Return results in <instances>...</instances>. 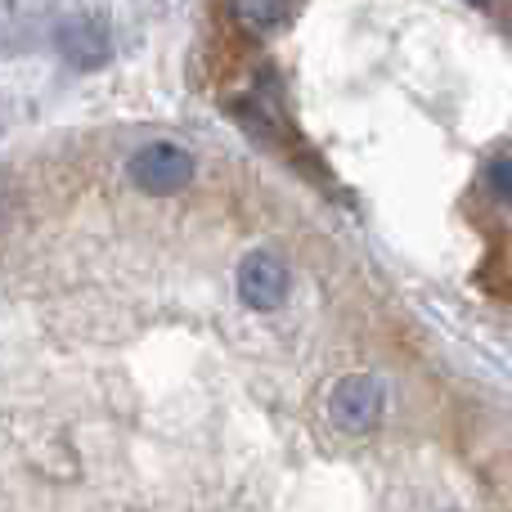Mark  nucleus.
<instances>
[{
	"label": "nucleus",
	"instance_id": "f257e3e1",
	"mask_svg": "<svg viewBox=\"0 0 512 512\" xmlns=\"http://www.w3.org/2000/svg\"><path fill=\"white\" fill-rule=\"evenodd\" d=\"M131 180L144 194H180V189L194 180V158H189L180 144H144L131 158Z\"/></svg>",
	"mask_w": 512,
	"mask_h": 512
},
{
	"label": "nucleus",
	"instance_id": "f03ea898",
	"mask_svg": "<svg viewBox=\"0 0 512 512\" xmlns=\"http://www.w3.org/2000/svg\"><path fill=\"white\" fill-rule=\"evenodd\" d=\"M382 405H387V391H382L378 378L369 373H355V378H342L328 396V418H333L342 432H373L382 418Z\"/></svg>",
	"mask_w": 512,
	"mask_h": 512
},
{
	"label": "nucleus",
	"instance_id": "7ed1b4c3",
	"mask_svg": "<svg viewBox=\"0 0 512 512\" xmlns=\"http://www.w3.org/2000/svg\"><path fill=\"white\" fill-rule=\"evenodd\" d=\"M239 297L252 310H274L288 297V265L274 252H248L239 261Z\"/></svg>",
	"mask_w": 512,
	"mask_h": 512
},
{
	"label": "nucleus",
	"instance_id": "20e7f679",
	"mask_svg": "<svg viewBox=\"0 0 512 512\" xmlns=\"http://www.w3.org/2000/svg\"><path fill=\"white\" fill-rule=\"evenodd\" d=\"M54 45H59V54L72 68H99L113 54V41H108V32L95 18H68V23H59Z\"/></svg>",
	"mask_w": 512,
	"mask_h": 512
},
{
	"label": "nucleus",
	"instance_id": "39448f33",
	"mask_svg": "<svg viewBox=\"0 0 512 512\" xmlns=\"http://www.w3.org/2000/svg\"><path fill=\"white\" fill-rule=\"evenodd\" d=\"M239 23H248L252 32H274L279 23H288L292 0H234Z\"/></svg>",
	"mask_w": 512,
	"mask_h": 512
},
{
	"label": "nucleus",
	"instance_id": "423d86ee",
	"mask_svg": "<svg viewBox=\"0 0 512 512\" xmlns=\"http://www.w3.org/2000/svg\"><path fill=\"white\" fill-rule=\"evenodd\" d=\"M490 189L499 194V203H512V162L508 158L490 162Z\"/></svg>",
	"mask_w": 512,
	"mask_h": 512
}]
</instances>
